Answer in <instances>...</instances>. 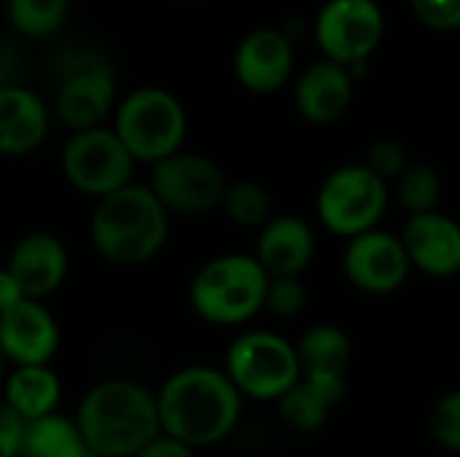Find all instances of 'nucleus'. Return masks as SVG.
<instances>
[{"instance_id": "nucleus-18", "label": "nucleus", "mask_w": 460, "mask_h": 457, "mask_svg": "<svg viewBox=\"0 0 460 457\" xmlns=\"http://www.w3.org/2000/svg\"><path fill=\"white\" fill-rule=\"evenodd\" d=\"M315 256V232L299 215H278L261 226L256 259L270 277L302 275Z\"/></svg>"}, {"instance_id": "nucleus-11", "label": "nucleus", "mask_w": 460, "mask_h": 457, "mask_svg": "<svg viewBox=\"0 0 460 457\" xmlns=\"http://www.w3.org/2000/svg\"><path fill=\"white\" fill-rule=\"evenodd\" d=\"M385 32V16L375 0H326L315 19V40L326 59L345 67L367 62Z\"/></svg>"}, {"instance_id": "nucleus-12", "label": "nucleus", "mask_w": 460, "mask_h": 457, "mask_svg": "<svg viewBox=\"0 0 460 457\" xmlns=\"http://www.w3.org/2000/svg\"><path fill=\"white\" fill-rule=\"evenodd\" d=\"M348 280L367 294H394L410 277L412 261L402 242V237L369 229L350 237L342 259Z\"/></svg>"}, {"instance_id": "nucleus-7", "label": "nucleus", "mask_w": 460, "mask_h": 457, "mask_svg": "<svg viewBox=\"0 0 460 457\" xmlns=\"http://www.w3.org/2000/svg\"><path fill=\"white\" fill-rule=\"evenodd\" d=\"M59 164L65 180L78 194L100 199L132 183L137 159L129 154V148L116 135V129L102 124V127L70 132Z\"/></svg>"}, {"instance_id": "nucleus-33", "label": "nucleus", "mask_w": 460, "mask_h": 457, "mask_svg": "<svg viewBox=\"0 0 460 457\" xmlns=\"http://www.w3.org/2000/svg\"><path fill=\"white\" fill-rule=\"evenodd\" d=\"M22 299H24V291H22L19 280L13 277V272L8 267H0V312L13 307Z\"/></svg>"}, {"instance_id": "nucleus-31", "label": "nucleus", "mask_w": 460, "mask_h": 457, "mask_svg": "<svg viewBox=\"0 0 460 457\" xmlns=\"http://www.w3.org/2000/svg\"><path fill=\"white\" fill-rule=\"evenodd\" d=\"M24 423L27 420H22L8 404H0V457H19Z\"/></svg>"}, {"instance_id": "nucleus-35", "label": "nucleus", "mask_w": 460, "mask_h": 457, "mask_svg": "<svg viewBox=\"0 0 460 457\" xmlns=\"http://www.w3.org/2000/svg\"><path fill=\"white\" fill-rule=\"evenodd\" d=\"M181 3H194V0H181Z\"/></svg>"}, {"instance_id": "nucleus-3", "label": "nucleus", "mask_w": 460, "mask_h": 457, "mask_svg": "<svg viewBox=\"0 0 460 457\" xmlns=\"http://www.w3.org/2000/svg\"><path fill=\"white\" fill-rule=\"evenodd\" d=\"M86 447L100 457H135L162 434L156 396L132 380L94 385L75 417Z\"/></svg>"}, {"instance_id": "nucleus-19", "label": "nucleus", "mask_w": 460, "mask_h": 457, "mask_svg": "<svg viewBox=\"0 0 460 457\" xmlns=\"http://www.w3.org/2000/svg\"><path fill=\"white\" fill-rule=\"evenodd\" d=\"M353 102V75L350 67L321 59L302 73L296 81V110L313 124L337 121Z\"/></svg>"}, {"instance_id": "nucleus-23", "label": "nucleus", "mask_w": 460, "mask_h": 457, "mask_svg": "<svg viewBox=\"0 0 460 457\" xmlns=\"http://www.w3.org/2000/svg\"><path fill=\"white\" fill-rule=\"evenodd\" d=\"M19 457H94L86 447L78 423L59 415H43L24 423Z\"/></svg>"}, {"instance_id": "nucleus-13", "label": "nucleus", "mask_w": 460, "mask_h": 457, "mask_svg": "<svg viewBox=\"0 0 460 457\" xmlns=\"http://www.w3.org/2000/svg\"><path fill=\"white\" fill-rule=\"evenodd\" d=\"M59 347V326L43 299L24 296L0 312V353L16 366L49 364Z\"/></svg>"}, {"instance_id": "nucleus-4", "label": "nucleus", "mask_w": 460, "mask_h": 457, "mask_svg": "<svg viewBox=\"0 0 460 457\" xmlns=\"http://www.w3.org/2000/svg\"><path fill=\"white\" fill-rule=\"evenodd\" d=\"M270 275L256 256L226 253L210 259L191 280L194 312L216 326H240L264 310Z\"/></svg>"}, {"instance_id": "nucleus-30", "label": "nucleus", "mask_w": 460, "mask_h": 457, "mask_svg": "<svg viewBox=\"0 0 460 457\" xmlns=\"http://www.w3.org/2000/svg\"><path fill=\"white\" fill-rule=\"evenodd\" d=\"M367 164L385 180H396L404 167L410 164L407 162V148L396 140H377L372 148H369V156H367Z\"/></svg>"}, {"instance_id": "nucleus-2", "label": "nucleus", "mask_w": 460, "mask_h": 457, "mask_svg": "<svg viewBox=\"0 0 460 457\" xmlns=\"http://www.w3.org/2000/svg\"><path fill=\"white\" fill-rule=\"evenodd\" d=\"M89 237L100 259L116 267H140L151 261L170 237V213L151 186L127 183L108 197H100Z\"/></svg>"}, {"instance_id": "nucleus-25", "label": "nucleus", "mask_w": 460, "mask_h": 457, "mask_svg": "<svg viewBox=\"0 0 460 457\" xmlns=\"http://www.w3.org/2000/svg\"><path fill=\"white\" fill-rule=\"evenodd\" d=\"M221 210L237 226L245 229L264 226L272 218V199L264 186L253 180H237V183H226L221 197Z\"/></svg>"}, {"instance_id": "nucleus-9", "label": "nucleus", "mask_w": 460, "mask_h": 457, "mask_svg": "<svg viewBox=\"0 0 460 457\" xmlns=\"http://www.w3.org/2000/svg\"><path fill=\"white\" fill-rule=\"evenodd\" d=\"M385 207L388 180L369 164H345L334 170L318 191V218L340 237H356L375 229Z\"/></svg>"}, {"instance_id": "nucleus-6", "label": "nucleus", "mask_w": 460, "mask_h": 457, "mask_svg": "<svg viewBox=\"0 0 460 457\" xmlns=\"http://www.w3.org/2000/svg\"><path fill=\"white\" fill-rule=\"evenodd\" d=\"M57 92L51 113L70 132L102 127L116 110V78L111 65L94 51L65 54L57 65Z\"/></svg>"}, {"instance_id": "nucleus-20", "label": "nucleus", "mask_w": 460, "mask_h": 457, "mask_svg": "<svg viewBox=\"0 0 460 457\" xmlns=\"http://www.w3.org/2000/svg\"><path fill=\"white\" fill-rule=\"evenodd\" d=\"M345 396V380H326V377H299L280 399L278 409L280 417L296 431H318L332 409Z\"/></svg>"}, {"instance_id": "nucleus-27", "label": "nucleus", "mask_w": 460, "mask_h": 457, "mask_svg": "<svg viewBox=\"0 0 460 457\" xmlns=\"http://www.w3.org/2000/svg\"><path fill=\"white\" fill-rule=\"evenodd\" d=\"M431 439L450 453H460V391L439 399L429 420Z\"/></svg>"}, {"instance_id": "nucleus-17", "label": "nucleus", "mask_w": 460, "mask_h": 457, "mask_svg": "<svg viewBox=\"0 0 460 457\" xmlns=\"http://www.w3.org/2000/svg\"><path fill=\"white\" fill-rule=\"evenodd\" d=\"M51 110L22 83L0 86V156H30L49 135Z\"/></svg>"}, {"instance_id": "nucleus-28", "label": "nucleus", "mask_w": 460, "mask_h": 457, "mask_svg": "<svg viewBox=\"0 0 460 457\" xmlns=\"http://www.w3.org/2000/svg\"><path fill=\"white\" fill-rule=\"evenodd\" d=\"M307 304V288L302 283L299 275H288V277H270V288H267V302L264 307L278 315V318H294L305 310Z\"/></svg>"}, {"instance_id": "nucleus-1", "label": "nucleus", "mask_w": 460, "mask_h": 457, "mask_svg": "<svg viewBox=\"0 0 460 457\" xmlns=\"http://www.w3.org/2000/svg\"><path fill=\"white\" fill-rule=\"evenodd\" d=\"M156 407L162 434L197 450L218 444L232 434L240 420L243 393L226 372L189 366L162 385Z\"/></svg>"}, {"instance_id": "nucleus-22", "label": "nucleus", "mask_w": 460, "mask_h": 457, "mask_svg": "<svg viewBox=\"0 0 460 457\" xmlns=\"http://www.w3.org/2000/svg\"><path fill=\"white\" fill-rule=\"evenodd\" d=\"M59 377L49 369V364L16 366V372L5 380V404L22 420H38L43 415H51L59 401Z\"/></svg>"}, {"instance_id": "nucleus-24", "label": "nucleus", "mask_w": 460, "mask_h": 457, "mask_svg": "<svg viewBox=\"0 0 460 457\" xmlns=\"http://www.w3.org/2000/svg\"><path fill=\"white\" fill-rule=\"evenodd\" d=\"M70 11V0H5L8 24L24 38L54 35Z\"/></svg>"}, {"instance_id": "nucleus-32", "label": "nucleus", "mask_w": 460, "mask_h": 457, "mask_svg": "<svg viewBox=\"0 0 460 457\" xmlns=\"http://www.w3.org/2000/svg\"><path fill=\"white\" fill-rule=\"evenodd\" d=\"M135 457H194V447H189V444H183L167 434H159Z\"/></svg>"}, {"instance_id": "nucleus-10", "label": "nucleus", "mask_w": 460, "mask_h": 457, "mask_svg": "<svg viewBox=\"0 0 460 457\" xmlns=\"http://www.w3.org/2000/svg\"><path fill=\"white\" fill-rule=\"evenodd\" d=\"M148 186L167 207V213L202 215L221 207L226 180L210 156L178 148L175 154L151 164Z\"/></svg>"}, {"instance_id": "nucleus-34", "label": "nucleus", "mask_w": 460, "mask_h": 457, "mask_svg": "<svg viewBox=\"0 0 460 457\" xmlns=\"http://www.w3.org/2000/svg\"><path fill=\"white\" fill-rule=\"evenodd\" d=\"M0 380H3V353H0Z\"/></svg>"}, {"instance_id": "nucleus-14", "label": "nucleus", "mask_w": 460, "mask_h": 457, "mask_svg": "<svg viewBox=\"0 0 460 457\" xmlns=\"http://www.w3.org/2000/svg\"><path fill=\"white\" fill-rule=\"evenodd\" d=\"M294 73V46L286 32L259 27L248 32L234 51V75L253 94H272Z\"/></svg>"}, {"instance_id": "nucleus-29", "label": "nucleus", "mask_w": 460, "mask_h": 457, "mask_svg": "<svg viewBox=\"0 0 460 457\" xmlns=\"http://www.w3.org/2000/svg\"><path fill=\"white\" fill-rule=\"evenodd\" d=\"M412 11L431 30H460V0H412Z\"/></svg>"}, {"instance_id": "nucleus-15", "label": "nucleus", "mask_w": 460, "mask_h": 457, "mask_svg": "<svg viewBox=\"0 0 460 457\" xmlns=\"http://www.w3.org/2000/svg\"><path fill=\"white\" fill-rule=\"evenodd\" d=\"M5 267L19 280L24 296L46 299L62 288V283L67 277L70 256H67L65 242L57 234L38 229V232L22 234L13 242Z\"/></svg>"}, {"instance_id": "nucleus-36", "label": "nucleus", "mask_w": 460, "mask_h": 457, "mask_svg": "<svg viewBox=\"0 0 460 457\" xmlns=\"http://www.w3.org/2000/svg\"><path fill=\"white\" fill-rule=\"evenodd\" d=\"M94 457H100V455H94Z\"/></svg>"}, {"instance_id": "nucleus-16", "label": "nucleus", "mask_w": 460, "mask_h": 457, "mask_svg": "<svg viewBox=\"0 0 460 457\" xmlns=\"http://www.w3.org/2000/svg\"><path fill=\"white\" fill-rule=\"evenodd\" d=\"M402 242L420 272L431 277H453L460 272V224L450 215L439 210L410 215Z\"/></svg>"}, {"instance_id": "nucleus-8", "label": "nucleus", "mask_w": 460, "mask_h": 457, "mask_svg": "<svg viewBox=\"0 0 460 457\" xmlns=\"http://www.w3.org/2000/svg\"><path fill=\"white\" fill-rule=\"evenodd\" d=\"M226 374L243 396L278 401L302 377L296 345L272 331H245L229 345Z\"/></svg>"}, {"instance_id": "nucleus-21", "label": "nucleus", "mask_w": 460, "mask_h": 457, "mask_svg": "<svg viewBox=\"0 0 460 457\" xmlns=\"http://www.w3.org/2000/svg\"><path fill=\"white\" fill-rule=\"evenodd\" d=\"M299 369L305 377H326V380H345L353 345L350 337L332 323L313 326L296 345Z\"/></svg>"}, {"instance_id": "nucleus-26", "label": "nucleus", "mask_w": 460, "mask_h": 457, "mask_svg": "<svg viewBox=\"0 0 460 457\" xmlns=\"http://www.w3.org/2000/svg\"><path fill=\"white\" fill-rule=\"evenodd\" d=\"M396 194L404 210H410V215L431 213L442 199L439 172L429 164H407L404 172L396 178Z\"/></svg>"}, {"instance_id": "nucleus-5", "label": "nucleus", "mask_w": 460, "mask_h": 457, "mask_svg": "<svg viewBox=\"0 0 460 457\" xmlns=\"http://www.w3.org/2000/svg\"><path fill=\"white\" fill-rule=\"evenodd\" d=\"M137 162H159L183 148L189 119L183 102L162 86H137L116 102L113 124Z\"/></svg>"}]
</instances>
